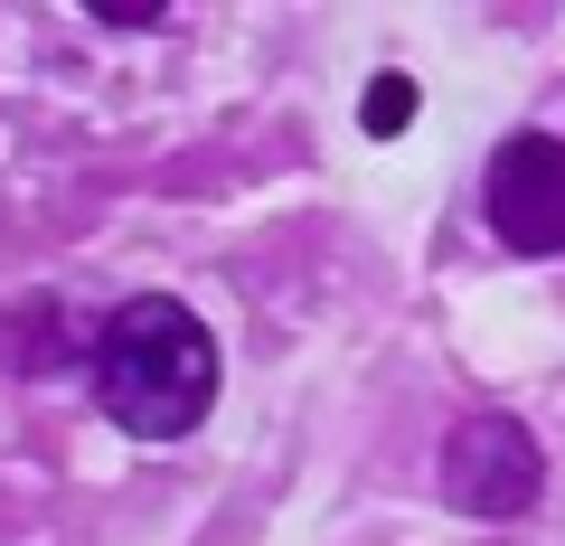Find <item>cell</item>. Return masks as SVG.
<instances>
[{
    "mask_svg": "<svg viewBox=\"0 0 565 546\" xmlns=\"http://www.w3.org/2000/svg\"><path fill=\"white\" fill-rule=\"evenodd\" d=\"M207 396H217V340H207V321L189 302L141 292L95 330V405L122 433L170 443V433H189L207 415Z\"/></svg>",
    "mask_w": 565,
    "mask_h": 546,
    "instance_id": "obj_1",
    "label": "cell"
},
{
    "mask_svg": "<svg viewBox=\"0 0 565 546\" xmlns=\"http://www.w3.org/2000/svg\"><path fill=\"white\" fill-rule=\"evenodd\" d=\"M481 217L509 255H565V142L509 132L481 170Z\"/></svg>",
    "mask_w": 565,
    "mask_h": 546,
    "instance_id": "obj_2",
    "label": "cell"
},
{
    "mask_svg": "<svg viewBox=\"0 0 565 546\" xmlns=\"http://www.w3.org/2000/svg\"><path fill=\"white\" fill-rule=\"evenodd\" d=\"M444 500L471 518H519L537 500V433L519 415H471L444 443Z\"/></svg>",
    "mask_w": 565,
    "mask_h": 546,
    "instance_id": "obj_3",
    "label": "cell"
},
{
    "mask_svg": "<svg viewBox=\"0 0 565 546\" xmlns=\"http://www.w3.org/2000/svg\"><path fill=\"white\" fill-rule=\"evenodd\" d=\"M405 122V76H377V95H367V132H396Z\"/></svg>",
    "mask_w": 565,
    "mask_h": 546,
    "instance_id": "obj_4",
    "label": "cell"
}]
</instances>
